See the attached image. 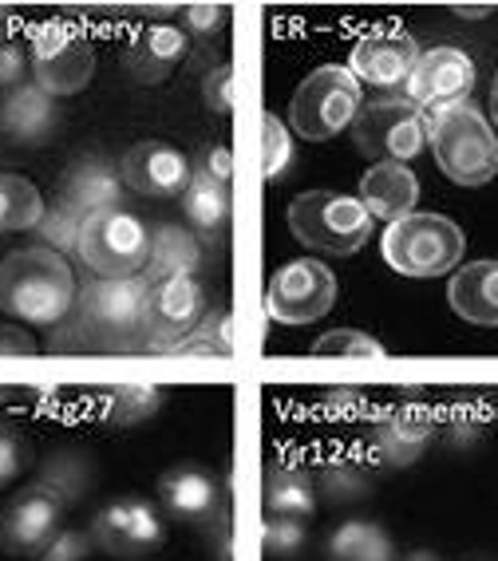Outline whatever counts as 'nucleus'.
Instances as JSON below:
<instances>
[{"mask_svg": "<svg viewBox=\"0 0 498 561\" xmlns=\"http://www.w3.org/2000/svg\"><path fill=\"white\" fill-rule=\"evenodd\" d=\"M52 348H147V280H91L88 289H80Z\"/></svg>", "mask_w": 498, "mask_h": 561, "instance_id": "obj_1", "label": "nucleus"}, {"mask_svg": "<svg viewBox=\"0 0 498 561\" xmlns=\"http://www.w3.org/2000/svg\"><path fill=\"white\" fill-rule=\"evenodd\" d=\"M80 285L60 250L24 245L0 261V312L32 329H60L76 309Z\"/></svg>", "mask_w": 498, "mask_h": 561, "instance_id": "obj_2", "label": "nucleus"}, {"mask_svg": "<svg viewBox=\"0 0 498 561\" xmlns=\"http://www.w3.org/2000/svg\"><path fill=\"white\" fill-rule=\"evenodd\" d=\"M423 130H428V147L435 154L439 171L455 186L475 191L498 174V135L471 100L428 111Z\"/></svg>", "mask_w": 498, "mask_h": 561, "instance_id": "obj_3", "label": "nucleus"}, {"mask_svg": "<svg viewBox=\"0 0 498 561\" xmlns=\"http://www.w3.org/2000/svg\"><path fill=\"white\" fill-rule=\"evenodd\" d=\"M467 250V238L455 221L443 214H408V218L388 221L380 238V253L399 277L435 280L443 273H455Z\"/></svg>", "mask_w": 498, "mask_h": 561, "instance_id": "obj_4", "label": "nucleus"}, {"mask_svg": "<svg viewBox=\"0 0 498 561\" xmlns=\"http://www.w3.org/2000/svg\"><path fill=\"white\" fill-rule=\"evenodd\" d=\"M290 233L305 250L332 253V257H352L369 245L372 218L360 206V198L337 191H305L290 202Z\"/></svg>", "mask_w": 498, "mask_h": 561, "instance_id": "obj_5", "label": "nucleus"}, {"mask_svg": "<svg viewBox=\"0 0 498 561\" xmlns=\"http://www.w3.org/2000/svg\"><path fill=\"white\" fill-rule=\"evenodd\" d=\"M352 142L372 162H411L428 147L423 111L404 91H376L372 100H360L352 119Z\"/></svg>", "mask_w": 498, "mask_h": 561, "instance_id": "obj_6", "label": "nucleus"}, {"mask_svg": "<svg viewBox=\"0 0 498 561\" xmlns=\"http://www.w3.org/2000/svg\"><path fill=\"white\" fill-rule=\"evenodd\" d=\"M32 83L52 100H71L88 91L95 76V48L71 21H44L32 28L29 41Z\"/></svg>", "mask_w": 498, "mask_h": 561, "instance_id": "obj_7", "label": "nucleus"}, {"mask_svg": "<svg viewBox=\"0 0 498 561\" xmlns=\"http://www.w3.org/2000/svg\"><path fill=\"white\" fill-rule=\"evenodd\" d=\"M360 80L352 76L344 64H325L313 76L301 80V88L293 91L290 103V123L301 139L325 142L337 139L340 130L352 127L360 111Z\"/></svg>", "mask_w": 498, "mask_h": 561, "instance_id": "obj_8", "label": "nucleus"}, {"mask_svg": "<svg viewBox=\"0 0 498 561\" xmlns=\"http://www.w3.org/2000/svg\"><path fill=\"white\" fill-rule=\"evenodd\" d=\"M80 261L95 277H143L150 257V230L131 210H103L83 218Z\"/></svg>", "mask_w": 498, "mask_h": 561, "instance_id": "obj_9", "label": "nucleus"}, {"mask_svg": "<svg viewBox=\"0 0 498 561\" xmlns=\"http://www.w3.org/2000/svg\"><path fill=\"white\" fill-rule=\"evenodd\" d=\"M337 305V277L325 261L317 257H297L290 265H281L273 273L270 289H265V312L278 324H313L320 317H329Z\"/></svg>", "mask_w": 498, "mask_h": 561, "instance_id": "obj_10", "label": "nucleus"}, {"mask_svg": "<svg viewBox=\"0 0 498 561\" xmlns=\"http://www.w3.org/2000/svg\"><path fill=\"white\" fill-rule=\"evenodd\" d=\"M64 511H68V499L52 482H29L0 511V550L16 553V558H41L52 546V538L64 530Z\"/></svg>", "mask_w": 498, "mask_h": 561, "instance_id": "obj_11", "label": "nucleus"}, {"mask_svg": "<svg viewBox=\"0 0 498 561\" xmlns=\"http://www.w3.org/2000/svg\"><path fill=\"white\" fill-rule=\"evenodd\" d=\"M91 538L111 558L143 561L167 546V526H162V514L155 511V502L131 494V499L107 502L91 518Z\"/></svg>", "mask_w": 498, "mask_h": 561, "instance_id": "obj_12", "label": "nucleus"}, {"mask_svg": "<svg viewBox=\"0 0 498 561\" xmlns=\"http://www.w3.org/2000/svg\"><path fill=\"white\" fill-rule=\"evenodd\" d=\"M404 88H408L404 95H408L423 115L439 107H451V103L471 100V91H475V64H471L467 51L451 48V44L419 51V60Z\"/></svg>", "mask_w": 498, "mask_h": 561, "instance_id": "obj_13", "label": "nucleus"}, {"mask_svg": "<svg viewBox=\"0 0 498 561\" xmlns=\"http://www.w3.org/2000/svg\"><path fill=\"white\" fill-rule=\"evenodd\" d=\"M206 312V293L194 277L147 280V348H179Z\"/></svg>", "mask_w": 498, "mask_h": 561, "instance_id": "obj_14", "label": "nucleus"}, {"mask_svg": "<svg viewBox=\"0 0 498 561\" xmlns=\"http://www.w3.org/2000/svg\"><path fill=\"white\" fill-rule=\"evenodd\" d=\"M190 167L194 162L170 147L162 139H143L135 147H127V154L120 159L123 186L143 198H179L190 186Z\"/></svg>", "mask_w": 498, "mask_h": 561, "instance_id": "obj_15", "label": "nucleus"}, {"mask_svg": "<svg viewBox=\"0 0 498 561\" xmlns=\"http://www.w3.org/2000/svg\"><path fill=\"white\" fill-rule=\"evenodd\" d=\"M419 60V44L399 28H372L352 44L349 71L360 83H372L380 91H396L408 83L411 68Z\"/></svg>", "mask_w": 498, "mask_h": 561, "instance_id": "obj_16", "label": "nucleus"}, {"mask_svg": "<svg viewBox=\"0 0 498 561\" xmlns=\"http://www.w3.org/2000/svg\"><path fill=\"white\" fill-rule=\"evenodd\" d=\"M159 506L179 522H210L226 506V491L214 471L199 462H182L159 479Z\"/></svg>", "mask_w": 498, "mask_h": 561, "instance_id": "obj_17", "label": "nucleus"}, {"mask_svg": "<svg viewBox=\"0 0 498 561\" xmlns=\"http://www.w3.org/2000/svg\"><path fill=\"white\" fill-rule=\"evenodd\" d=\"M56 198H60L64 206H71L80 218H91V214H103V210H120L123 174H120V167H111L107 159H80L64 171L60 186H56Z\"/></svg>", "mask_w": 498, "mask_h": 561, "instance_id": "obj_18", "label": "nucleus"}, {"mask_svg": "<svg viewBox=\"0 0 498 561\" xmlns=\"http://www.w3.org/2000/svg\"><path fill=\"white\" fill-rule=\"evenodd\" d=\"M419 179L411 162H372L360 179V206L369 210L372 221H399L416 214Z\"/></svg>", "mask_w": 498, "mask_h": 561, "instance_id": "obj_19", "label": "nucleus"}, {"mask_svg": "<svg viewBox=\"0 0 498 561\" xmlns=\"http://www.w3.org/2000/svg\"><path fill=\"white\" fill-rule=\"evenodd\" d=\"M448 305L467 324L498 329V261L483 257L459 265L448 280Z\"/></svg>", "mask_w": 498, "mask_h": 561, "instance_id": "obj_20", "label": "nucleus"}, {"mask_svg": "<svg viewBox=\"0 0 498 561\" xmlns=\"http://www.w3.org/2000/svg\"><path fill=\"white\" fill-rule=\"evenodd\" d=\"M431 432H435V420L428 411L396 408L372 432V459L380 467H408V462H416L423 455V447L431 443Z\"/></svg>", "mask_w": 498, "mask_h": 561, "instance_id": "obj_21", "label": "nucleus"}, {"mask_svg": "<svg viewBox=\"0 0 498 561\" xmlns=\"http://www.w3.org/2000/svg\"><path fill=\"white\" fill-rule=\"evenodd\" d=\"M182 56H186V32L170 28V24H150V28L135 32L123 64H127L131 80L162 83L182 64Z\"/></svg>", "mask_w": 498, "mask_h": 561, "instance_id": "obj_22", "label": "nucleus"}, {"mask_svg": "<svg viewBox=\"0 0 498 561\" xmlns=\"http://www.w3.org/2000/svg\"><path fill=\"white\" fill-rule=\"evenodd\" d=\"M0 130L16 142H44L56 130V100L44 95L36 83L16 88L0 103Z\"/></svg>", "mask_w": 498, "mask_h": 561, "instance_id": "obj_23", "label": "nucleus"}, {"mask_svg": "<svg viewBox=\"0 0 498 561\" xmlns=\"http://www.w3.org/2000/svg\"><path fill=\"white\" fill-rule=\"evenodd\" d=\"M202 265V241L186 226H155L150 230V257L143 280L162 277H194Z\"/></svg>", "mask_w": 498, "mask_h": 561, "instance_id": "obj_24", "label": "nucleus"}, {"mask_svg": "<svg viewBox=\"0 0 498 561\" xmlns=\"http://www.w3.org/2000/svg\"><path fill=\"white\" fill-rule=\"evenodd\" d=\"M182 210H186L190 226L202 238H222L229 226V210H234V186L210 179V174L190 167V186L182 194Z\"/></svg>", "mask_w": 498, "mask_h": 561, "instance_id": "obj_25", "label": "nucleus"}, {"mask_svg": "<svg viewBox=\"0 0 498 561\" xmlns=\"http://www.w3.org/2000/svg\"><path fill=\"white\" fill-rule=\"evenodd\" d=\"M325 553H329V561H399L392 534L369 518L340 522L325 541Z\"/></svg>", "mask_w": 498, "mask_h": 561, "instance_id": "obj_26", "label": "nucleus"}, {"mask_svg": "<svg viewBox=\"0 0 498 561\" xmlns=\"http://www.w3.org/2000/svg\"><path fill=\"white\" fill-rule=\"evenodd\" d=\"M265 514H285V518L313 522L317 514V486H313V474L290 467V462H278L265 474Z\"/></svg>", "mask_w": 498, "mask_h": 561, "instance_id": "obj_27", "label": "nucleus"}, {"mask_svg": "<svg viewBox=\"0 0 498 561\" xmlns=\"http://www.w3.org/2000/svg\"><path fill=\"white\" fill-rule=\"evenodd\" d=\"M44 198L41 186L24 174L0 171V233H24L36 230L44 218Z\"/></svg>", "mask_w": 498, "mask_h": 561, "instance_id": "obj_28", "label": "nucleus"}, {"mask_svg": "<svg viewBox=\"0 0 498 561\" xmlns=\"http://www.w3.org/2000/svg\"><path fill=\"white\" fill-rule=\"evenodd\" d=\"M162 403L159 388H143V383H123L103 396V423L111 427H135V423L150 420Z\"/></svg>", "mask_w": 498, "mask_h": 561, "instance_id": "obj_29", "label": "nucleus"}, {"mask_svg": "<svg viewBox=\"0 0 498 561\" xmlns=\"http://www.w3.org/2000/svg\"><path fill=\"white\" fill-rule=\"evenodd\" d=\"M174 352H179V356H210V360L234 356V317H229L226 309L206 312V317L182 336V344Z\"/></svg>", "mask_w": 498, "mask_h": 561, "instance_id": "obj_30", "label": "nucleus"}, {"mask_svg": "<svg viewBox=\"0 0 498 561\" xmlns=\"http://www.w3.org/2000/svg\"><path fill=\"white\" fill-rule=\"evenodd\" d=\"M313 356H325V360H380L384 356V344L372 336V332L360 329H332L325 336H317L313 344Z\"/></svg>", "mask_w": 498, "mask_h": 561, "instance_id": "obj_31", "label": "nucleus"}, {"mask_svg": "<svg viewBox=\"0 0 498 561\" xmlns=\"http://www.w3.org/2000/svg\"><path fill=\"white\" fill-rule=\"evenodd\" d=\"M290 162H293V135L270 111L261 119V171H265V179H281V174L290 171Z\"/></svg>", "mask_w": 498, "mask_h": 561, "instance_id": "obj_32", "label": "nucleus"}, {"mask_svg": "<svg viewBox=\"0 0 498 561\" xmlns=\"http://www.w3.org/2000/svg\"><path fill=\"white\" fill-rule=\"evenodd\" d=\"M44 482H52L56 491L64 494V499H80L83 491H88L91 482H95V471H91V462L80 459V455H56V459L48 462V471L41 474Z\"/></svg>", "mask_w": 498, "mask_h": 561, "instance_id": "obj_33", "label": "nucleus"}, {"mask_svg": "<svg viewBox=\"0 0 498 561\" xmlns=\"http://www.w3.org/2000/svg\"><path fill=\"white\" fill-rule=\"evenodd\" d=\"M80 230H83V218L71 206H64L60 198H56V206L44 210L41 226H36V233L48 241V250H60V253L80 245Z\"/></svg>", "mask_w": 498, "mask_h": 561, "instance_id": "obj_34", "label": "nucleus"}, {"mask_svg": "<svg viewBox=\"0 0 498 561\" xmlns=\"http://www.w3.org/2000/svg\"><path fill=\"white\" fill-rule=\"evenodd\" d=\"M320 486H325V494H332V499H360V494H369L372 479L369 471L360 467V462L352 459H332L320 467Z\"/></svg>", "mask_w": 498, "mask_h": 561, "instance_id": "obj_35", "label": "nucleus"}, {"mask_svg": "<svg viewBox=\"0 0 498 561\" xmlns=\"http://www.w3.org/2000/svg\"><path fill=\"white\" fill-rule=\"evenodd\" d=\"M305 526L309 522L285 518V514H265L261 518V546L270 558H290L305 546Z\"/></svg>", "mask_w": 498, "mask_h": 561, "instance_id": "obj_36", "label": "nucleus"}, {"mask_svg": "<svg viewBox=\"0 0 498 561\" xmlns=\"http://www.w3.org/2000/svg\"><path fill=\"white\" fill-rule=\"evenodd\" d=\"M29 439H24L21 427H12V423H0V491L12 486V482L21 479L29 471Z\"/></svg>", "mask_w": 498, "mask_h": 561, "instance_id": "obj_37", "label": "nucleus"}, {"mask_svg": "<svg viewBox=\"0 0 498 561\" xmlns=\"http://www.w3.org/2000/svg\"><path fill=\"white\" fill-rule=\"evenodd\" d=\"M91 550H100L91 530H60L52 538V546L41 553V561H88Z\"/></svg>", "mask_w": 498, "mask_h": 561, "instance_id": "obj_38", "label": "nucleus"}, {"mask_svg": "<svg viewBox=\"0 0 498 561\" xmlns=\"http://www.w3.org/2000/svg\"><path fill=\"white\" fill-rule=\"evenodd\" d=\"M202 100H206V107L214 111V115H229V111H234V68H229V64H218V68L202 80Z\"/></svg>", "mask_w": 498, "mask_h": 561, "instance_id": "obj_39", "label": "nucleus"}, {"mask_svg": "<svg viewBox=\"0 0 498 561\" xmlns=\"http://www.w3.org/2000/svg\"><path fill=\"white\" fill-rule=\"evenodd\" d=\"M194 171H202V174H210V179L234 186V154H229L226 142H206L202 154H199V162H194Z\"/></svg>", "mask_w": 498, "mask_h": 561, "instance_id": "obj_40", "label": "nucleus"}, {"mask_svg": "<svg viewBox=\"0 0 498 561\" xmlns=\"http://www.w3.org/2000/svg\"><path fill=\"white\" fill-rule=\"evenodd\" d=\"M24 71H29V51L21 44L0 41V88L16 91L24 80Z\"/></svg>", "mask_w": 498, "mask_h": 561, "instance_id": "obj_41", "label": "nucleus"}, {"mask_svg": "<svg viewBox=\"0 0 498 561\" xmlns=\"http://www.w3.org/2000/svg\"><path fill=\"white\" fill-rule=\"evenodd\" d=\"M36 341L16 324H0V356H32Z\"/></svg>", "mask_w": 498, "mask_h": 561, "instance_id": "obj_42", "label": "nucleus"}, {"mask_svg": "<svg viewBox=\"0 0 498 561\" xmlns=\"http://www.w3.org/2000/svg\"><path fill=\"white\" fill-rule=\"evenodd\" d=\"M222 21H226V9H218V4H190L186 9V24L194 32H214Z\"/></svg>", "mask_w": 498, "mask_h": 561, "instance_id": "obj_43", "label": "nucleus"}, {"mask_svg": "<svg viewBox=\"0 0 498 561\" xmlns=\"http://www.w3.org/2000/svg\"><path fill=\"white\" fill-rule=\"evenodd\" d=\"M325 403H332V408H344V411H352L356 403H364V391H352V388H344V391H329L325 396Z\"/></svg>", "mask_w": 498, "mask_h": 561, "instance_id": "obj_44", "label": "nucleus"}, {"mask_svg": "<svg viewBox=\"0 0 498 561\" xmlns=\"http://www.w3.org/2000/svg\"><path fill=\"white\" fill-rule=\"evenodd\" d=\"M455 16H463V21H483V16H490L495 12V4H455Z\"/></svg>", "mask_w": 498, "mask_h": 561, "instance_id": "obj_45", "label": "nucleus"}, {"mask_svg": "<svg viewBox=\"0 0 498 561\" xmlns=\"http://www.w3.org/2000/svg\"><path fill=\"white\" fill-rule=\"evenodd\" d=\"M490 127L498 135V76H495V88H490Z\"/></svg>", "mask_w": 498, "mask_h": 561, "instance_id": "obj_46", "label": "nucleus"}, {"mask_svg": "<svg viewBox=\"0 0 498 561\" xmlns=\"http://www.w3.org/2000/svg\"><path fill=\"white\" fill-rule=\"evenodd\" d=\"M399 561H443L439 553H431V550H416V553H408V558H399Z\"/></svg>", "mask_w": 498, "mask_h": 561, "instance_id": "obj_47", "label": "nucleus"}]
</instances>
